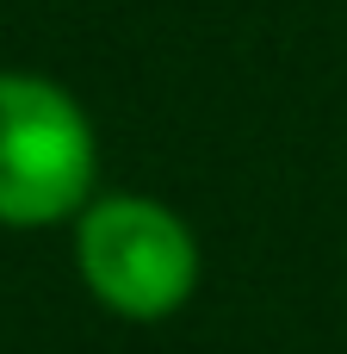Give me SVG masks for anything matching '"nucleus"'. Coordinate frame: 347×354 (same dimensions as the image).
<instances>
[{
	"label": "nucleus",
	"instance_id": "f257e3e1",
	"mask_svg": "<svg viewBox=\"0 0 347 354\" xmlns=\"http://www.w3.org/2000/svg\"><path fill=\"white\" fill-rule=\"evenodd\" d=\"M99 137L81 100L25 68H0V224L50 230L93 205Z\"/></svg>",
	"mask_w": 347,
	"mask_h": 354
},
{
	"label": "nucleus",
	"instance_id": "f03ea898",
	"mask_svg": "<svg viewBox=\"0 0 347 354\" xmlns=\"http://www.w3.org/2000/svg\"><path fill=\"white\" fill-rule=\"evenodd\" d=\"M75 268L124 324H161L199 292V243L186 218L143 193H99L75 218Z\"/></svg>",
	"mask_w": 347,
	"mask_h": 354
}]
</instances>
